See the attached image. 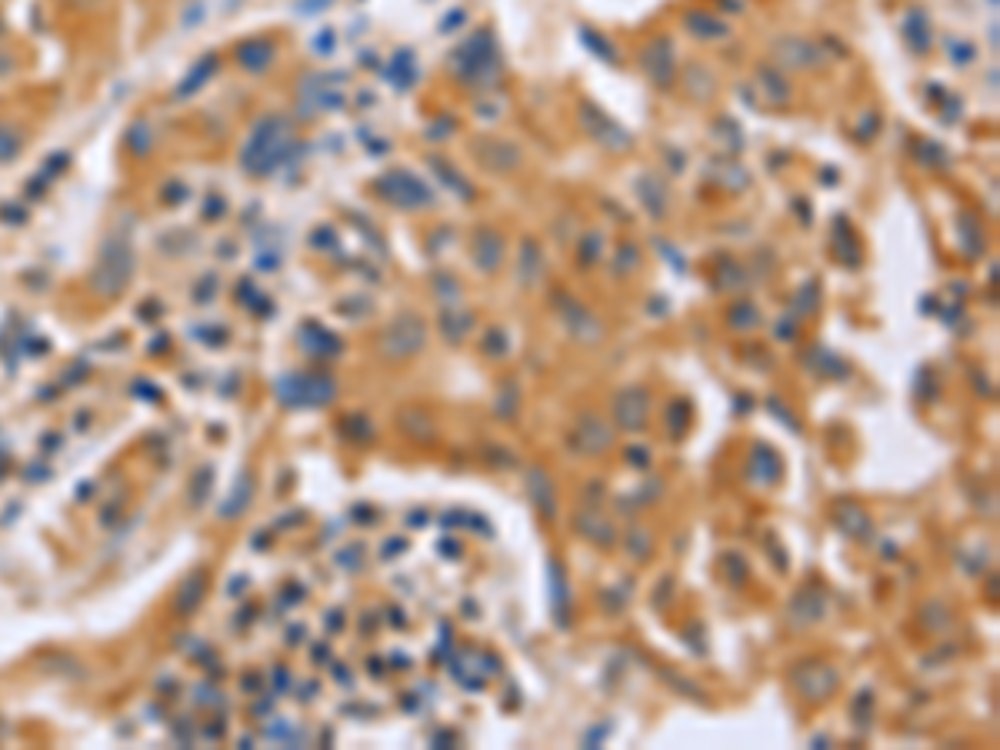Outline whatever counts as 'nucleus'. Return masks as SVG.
<instances>
[{
    "mask_svg": "<svg viewBox=\"0 0 1000 750\" xmlns=\"http://www.w3.org/2000/svg\"><path fill=\"white\" fill-rule=\"evenodd\" d=\"M397 550H407V540H390V544L384 547V557L397 554Z\"/></svg>",
    "mask_w": 1000,
    "mask_h": 750,
    "instance_id": "nucleus-52",
    "label": "nucleus"
},
{
    "mask_svg": "<svg viewBox=\"0 0 1000 750\" xmlns=\"http://www.w3.org/2000/svg\"><path fill=\"white\" fill-rule=\"evenodd\" d=\"M474 154L484 160V167L490 170H514L520 164V150L507 140H494V137H484L474 144Z\"/></svg>",
    "mask_w": 1000,
    "mask_h": 750,
    "instance_id": "nucleus-18",
    "label": "nucleus"
},
{
    "mask_svg": "<svg viewBox=\"0 0 1000 750\" xmlns=\"http://www.w3.org/2000/svg\"><path fill=\"white\" fill-rule=\"evenodd\" d=\"M627 464L630 467H650V450L647 447H627Z\"/></svg>",
    "mask_w": 1000,
    "mask_h": 750,
    "instance_id": "nucleus-46",
    "label": "nucleus"
},
{
    "mask_svg": "<svg viewBox=\"0 0 1000 750\" xmlns=\"http://www.w3.org/2000/svg\"><path fill=\"white\" fill-rule=\"evenodd\" d=\"M570 447L584 457H604L614 447V427L600 414H584L577 420V427L570 430Z\"/></svg>",
    "mask_w": 1000,
    "mask_h": 750,
    "instance_id": "nucleus-8",
    "label": "nucleus"
},
{
    "mask_svg": "<svg viewBox=\"0 0 1000 750\" xmlns=\"http://www.w3.org/2000/svg\"><path fill=\"white\" fill-rule=\"evenodd\" d=\"M437 550H440V554L460 557V544H454V540H450V537H444V540H440V544H437Z\"/></svg>",
    "mask_w": 1000,
    "mask_h": 750,
    "instance_id": "nucleus-51",
    "label": "nucleus"
},
{
    "mask_svg": "<svg viewBox=\"0 0 1000 750\" xmlns=\"http://www.w3.org/2000/svg\"><path fill=\"white\" fill-rule=\"evenodd\" d=\"M720 570H724L727 584H734V587H740V584H744V580L750 577V567H747V560L740 557V554H727L724 560H720Z\"/></svg>",
    "mask_w": 1000,
    "mask_h": 750,
    "instance_id": "nucleus-35",
    "label": "nucleus"
},
{
    "mask_svg": "<svg viewBox=\"0 0 1000 750\" xmlns=\"http://www.w3.org/2000/svg\"><path fill=\"white\" fill-rule=\"evenodd\" d=\"M624 547H627L630 560L644 564V560L654 557V534H650L647 527H630L627 537H624Z\"/></svg>",
    "mask_w": 1000,
    "mask_h": 750,
    "instance_id": "nucleus-28",
    "label": "nucleus"
},
{
    "mask_svg": "<svg viewBox=\"0 0 1000 750\" xmlns=\"http://www.w3.org/2000/svg\"><path fill=\"white\" fill-rule=\"evenodd\" d=\"M654 497H660V480H654V477H650L644 490L637 487L634 494L620 500V510H624V514H634L637 507H647V504H650V500H654Z\"/></svg>",
    "mask_w": 1000,
    "mask_h": 750,
    "instance_id": "nucleus-32",
    "label": "nucleus"
},
{
    "mask_svg": "<svg viewBox=\"0 0 1000 750\" xmlns=\"http://www.w3.org/2000/svg\"><path fill=\"white\" fill-rule=\"evenodd\" d=\"M454 734H450V730H437V734L434 737H430V744H434V747H447V744H454Z\"/></svg>",
    "mask_w": 1000,
    "mask_h": 750,
    "instance_id": "nucleus-50",
    "label": "nucleus"
},
{
    "mask_svg": "<svg viewBox=\"0 0 1000 750\" xmlns=\"http://www.w3.org/2000/svg\"><path fill=\"white\" fill-rule=\"evenodd\" d=\"M670 40L664 37H657V40H650V44L644 47V54H640V67H644V74L654 80L657 87H667L670 80H674V54H670Z\"/></svg>",
    "mask_w": 1000,
    "mask_h": 750,
    "instance_id": "nucleus-15",
    "label": "nucleus"
},
{
    "mask_svg": "<svg viewBox=\"0 0 1000 750\" xmlns=\"http://www.w3.org/2000/svg\"><path fill=\"white\" fill-rule=\"evenodd\" d=\"M597 254H600V237L594 234V237H590V247L584 244V250H580V260H584V264H590V260H597Z\"/></svg>",
    "mask_w": 1000,
    "mask_h": 750,
    "instance_id": "nucleus-49",
    "label": "nucleus"
},
{
    "mask_svg": "<svg viewBox=\"0 0 1000 750\" xmlns=\"http://www.w3.org/2000/svg\"><path fill=\"white\" fill-rule=\"evenodd\" d=\"M760 77H764V87L770 90V97H774L777 104H784V100H790V87H787L777 74H770V70L764 67V70H760Z\"/></svg>",
    "mask_w": 1000,
    "mask_h": 750,
    "instance_id": "nucleus-40",
    "label": "nucleus"
},
{
    "mask_svg": "<svg viewBox=\"0 0 1000 750\" xmlns=\"http://www.w3.org/2000/svg\"><path fill=\"white\" fill-rule=\"evenodd\" d=\"M350 424H354V427H350V434H354L357 440H370V437H374V427H370V420L354 417V420H350Z\"/></svg>",
    "mask_w": 1000,
    "mask_h": 750,
    "instance_id": "nucleus-48",
    "label": "nucleus"
},
{
    "mask_svg": "<svg viewBox=\"0 0 1000 750\" xmlns=\"http://www.w3.org/2000/svg\"><path fill=\"white\" fill-rule=\"evenodd\" d=\"M850 714H854V720L860 724V730H870V720H874V690H860V694L854 697V704H850Z\"/></svg>",
    "mask_w": 1000,
    "mask_h": 750,
    "instance_id": "nucleus-33",
    "label": "nucleus"
},
{
    "mask_svg": "<svg viewBox=\"0 0 1000 750\" xmlns=\"http://www.w3.org/2000/svg\"><path fill=\"white\" fill-rule=\"evenodd\" d=\"M667 680H670V684H674L677 690H684V697H704V690H700L697 684H690V680H684V677L667 674Z\"/></svg>",
    "mask_w": 1000,
    "mask_h": 750,
    "instance_id": "nucleus-47",
    "label": "nucleus"
},
{
    "mask_svg": "<svg viewBox=\"0 0 1000 750\" xmlns=\"http://www.w3.org/2000/svg\"><path fill=\"white\" fill-rule=\"evenodd\" d=\"M427 347V324L417 314H400L380 334V357L410 360Z\"/></svg>",
    "mask_w": 1000,
    "mask_h": 750,
    "instance_id": "nucleus-3",
    "label": "nucleus"
},
{
    "mask_svg": "<svg viewBox=\"0 0 1000 750\" xmlns=\"http://www.w3.org/2000/svg\"><path fill=\"white\" fill-rule=\"evenodd\" d=\"M450 67L457 70V77L470 87H494L500 77V54L494 44V34H474L467 44L457 47V54L450 57Z\"/></svg>",
    "mask_w": 1000,
    "mask_h": 750,
    "instance_id": "nucleus-2",
    "label": "nucleus"
},
{
    "mask_svg": "<svg viewBox=\"0 0 1000 750\" xmlns=\"http://www.w3.org/2000/svg\"><path fill=\"white\" fill-rule=\"evenodd\" d=\"M774 54L784 60V64H790V67H817V64H824L820 50L814 44H807V40H797V37L777 40Z\"/></svg>",
    "mask_w": 1000,
    "mask_h": 750,
    "instance_id": "nucleus-21",
    "label": "nucleus"
},
{
    "mask_svg": "<svg viewBox=\"0 0 1000 750\" xmlns=\"http://www.w3.org/2000/svg\"><path fill=\"white\" fill-rule=\"evenodd\" d=\"M497 400H500V404H497V414L500 417H514L517 414V387L514 384H510Z\"/></svg>",
    "mask_w": 1000,
    "mask_h": 750,
    "instance_id": "nucleus-43",
    "label": "nucleus"
},
{
    "mask_svg": "<svg viewBox=\"0 0 1000 750\" xmlns=\"http://www.w3.org/2000/svg\"><path fill=\"white\" fill-rule=\"evenodd\" d=\"M614 730V720H604V724H597V727H590L587 734H584V747H600L604 744V737Z\"/></svg>",
    "mask_w": 1000,
    "mask_h": 750,
    "instance_id": "nucleus-45",
    "label": "nucleus"
},
{
    "mask_svg": "<svg viewBox=\"0 0 1000 750\" xmlns=\"http://www.w3.org/2000/svg\"><path fill=\"white\" fill-rule=\"evenodd\" d=\"M727 317H730V327H737V330L757 327V310H754V304H737Z\"/></svg>",
    "mask_w": 1000,
    "mask_h": 750,
    "instance_id": "nucleus-39",
    "label": "nucleus"
},
{
    "mask_svg": "<svg viewBox=\"0 0 1000 750\" xmlns=\"http://www.w3.org/2000/svg\"><path fill=\"white\" fill-rule=\"evenodd\" d=\"M507 350H510V337L504 334V330L500 327L487 330L484 334V354L487 357H507Z\"/></svg>",
    "mask_w": 1000,
    "mask_h": 750,
    "instance_id": "nucleus-37",
    "label": "nucleus"
},
{
    "mask_svg": "<svg viewBox=\"0 0 1000 750\" xmlns=\"http://www.w3.org/2000/svg\"><path fill=\"white\" fill-rule=\"evenodd\" d=\"M780 474H784V464H780V454L770 444H754L747 457V480L754 487H774Z\"/></svg>",
    "mask_w": 1000,
    "mask_h": 750,
    "instance_id": "nucleus-14",
    "label": "nucleus"
},
{
    "mask_svg": "<svg viewBox=\"0 0 1000 750\" xmlns=\"http://www.w3.org/2000/svg\"><path fill=\"white\" fill-rule=\"evenodd\" d=\"M767 410L780 420V424H784V427L790 430V434H800V420H797L794 414H790V407H784V400H780V397H770V400H767Z\"/></svg>",
    "mask_w": 1000,
    "mask_h": 750,
    "instance_id": "nucleus-38",
    "label": "nucleus"
},
{
    "mask_svg": "<svg viewBox=\"0 0 1000 750\" xmlns=\"http://www.w3.org/2000/svg\"><path fill=\"white\" fill-rule=\"evenodd\" d=\"M740 410H750V397H737V414Z\"/></svg>",
    "mask_w": 1000,
    "mask_h": 750,
    "instance_id": "nucleus-53",
    "label": "nucleus"
},
{
    "mask_svg": "<svg viewBox=\"0 0 1000 750\" xmlns=\"http://www.w3.org/2000/svg\"><path fill=\"white\" fill-rule=\"evenodd\" d=\"M500 260H504V237H500L497 230H477V237H474V264H477V270L494 274V270L500 267Z\"/></svg>",
    "mask_w": 1000,
    "mask_h": 750,
    "instance_id": "nucleus-19",
    "label": "nucleus"
},
{
    "mask_svg": "<svg viewBox=\"0 0 1000 750\" xmlns=\"http://www.w3.org/2000/svg\"><path fill=\"white\" fill-rule=\"evenodd\" d=\"M484 460H487V464H494V467H517V457L510 454V450H504V447H490L487 454H484Z\"/></svg>",
    "mask_w": 1000,
    "mask_h": 750,
    "instance_id": "nucleus-44",
    "label": "nucleus"
},
{
    "mask_svg": "<svg viewBox=\"0 0 1000 750\" xmlns=\"http://www.w3.org/2000/svg\"><path fill=\"white\" fill-rule=\"evenodd\" d=\"M427 160H430V167H434V174L447 184V190H454V194H457V197H464V200H474V187H470L467 180L460 177L457 170L450 167L444 157H427Z\"/></svg>",
    "mask_w": 1000,
    "mask_h": 750,
    "instance_id": "nucleus-27",
    "label": "nucleus"
},
{
    "mask_svg": "<svg viewBox=\"0 0 1000 750\" xmlns=\"http://www.w3.org/2000/svg\"><path fill=\"white\" fill-rule=\"evenodd\" d=\"M527 494L534 500L537 514L554 524L557 520V487H554V477L547 474L544 467H530L527 470Z\"/></svg>",
    "mask_w": 1000,
    "mask_h": 750,
    "instance_id": "nucleus-16",
    "label": "nucleus"
},
{
    "mask_svg": "<svg viewBox=\"0 0 1000 750\" xmlns=\"http://www.w3.org/2000/svg\"><path fill=\"white\" fill-rule=\"evenodd\" d=\"M687 24H690V34H697V37H704V40H714V37H724L727 34V27L717 24V20L707 17V14H690Z\"/></svg>",
    "mask_w": 1000,
    "mask_h": 750,
    "instance_id": "nucleus-34",
    "label": "nucleus"
},
{
    "mask_svg": "<svg viewBox=\"0 0 1000 750\" xmlns=\"http://www.w3.org/2000/svg\"><path fill=\"white\" fill-rule=\"evenodd\" d=\"M377 194L384 197L387 204H394L400 210H417V207H427L430 200H434V194H430V187L424 184V180H417L414 174H407V170H390V174L380 177Z\"/></svg>",
    "mask_w": 1000,
    "mask_h": 750,
    "instance_id": "nucleus-7",
    "label": "nucleus"
},
{
    "mask_svg": "<svg viewBox=\"0 0 1000 750\" xmlns=\"http://www.w3.org/2000/svg\"><path fill=\"white\" fill-rule=\"evenodd\" d=\"M440 327H444V337H447V344H460V340L467 337V330L474 327V317L470 314H444V320H440Z\"/></svg>",
    "mask_w": 1000,
    "mask_h": 750,
    "instance_id": "nucleus-31",
    "label": "nucleus"
},
{
    "mask_svg": "<svg viewBox=\"0 0 1000 750\" xmlns=\"http://www.w3.org/2000/svg\"><path fill=\"white\" fill-rule=\"evenodd\" d=\"M237 60L247 70H264L270 60H274V47H270L267 40H247V44H240Z\"/></svg>",
    "mask_w": 1000,
    "mask_h": 750,
    "instance_id": "nucleus-26",
    "label": "nucleus"
},
{
    "mask_svg": "<svg viewBox=\"0 0 1000 750\" xmlns=\"http://www.w3.org/2000/svg\"><path fill=\"white\" fill-rule=\"evenodd\" d=\"M17 147H20L17 134L4 124V120H0V160H10V157H14V154H17Z\"/></svg>",
    "mask_w": 1000,
    "mask_h": 750,
    "instance_id": "nucleus-41",
    "label": "nucleus"
},
{
    "mask_svg": "<svg viewBox=\"0 0 1000 750\" xmlns=\"http://www.w3.org/2000/svg\"><path fill=\"white\" fill-rule=\"evenodd\" d=\"M547 584H550V610H554L557 627H570V587L557 557L547 560Z\"/></svg>",
    "mask_w": 1000,
    "mask_h": 750,
    "instance_id": "nucleus-17",
    "label": "nucleus"
},
{
    "mask_svg": "<svg viewBox=\"0 0 1000 750\" xmlns=\"http://www.w3.org/2000/svg\"><path fill=\"white\" fill-rule=\"evenodd\" d=\"M540 264H544V260H540L537 244H534V240H524V244H520V267H517L520 284L534 287L537 280H540V274H544V267H540Z\"/></svg>",
    "mask_w": 1000,
    "mask_h": 750,
    "instance_id": "nucleus-24",
    "label": "nucleus"
},
{
    "mask_svg": "<svg viewBox=\"0 0 1000 750\" xmlns=\"http://www.w3.org/2000/svg\"><path fill=\"white\" fill-rule=\"evenodd\" d=\"M690 420H694V410H690V400H684V397L670 400V404H667V414H664V424L670 427V434H674V437H684L687 430H690Z\"/></svg>",
    "mask_w": 1000,
    "mask_h": 750,
    "instance_id": "nucleus-29",
    "label": "nucleus"
},
{
    "mask_svg": "<svg viewBox=\"0 0 1000 750\" xmlns=\"http://www.w3.org/2000/svg\"><path fill=\"white\" fill-rule=\"evenodd\" d=\"M557 310H560V320H564V327L577 340H584V344H594V340H600V334H604V330H600V324H597V317L590 314L584 304H577L574 297L560 294L557 297Z\"/></svg>",
    "mask_w": 1000,
    "mask_h": 750,
    "instance_id": "nucleus-13",
    "label": "nucleus"
},
{
    "mask_svg": "<svg viewBox=\"0 0 1000 750\" xmlns=\"http://www.w3.org/2000/svg\"><path fill=\"white\" fill-rule=\"evenodd\" d=\"M580 37H584V44H590V47H594V50H597V57H604V60H617V50H614V47H610V44H607V40H604V37H597V34H590V30H584V34H580Z\"/></svg>",
    "mask_w": 1000,
    "mask_h": 750,
    "instance_id": "nucleus-42",
    "label": "nucleus"
},
{
    "mask_svg": "<svg viewBox=\"0 0 1000 750\" xmlns=\"http://www.w3.org/2000/svg\"><path fill=\"white\" fill-rule=\"evenodd\" d=\"M904 37L917 54H924V50L930 47V24H927L924 10H910V14L904 17Z\"/></svg>",
    "mask_w": 1000,
    "mask_h": 750,
    "instance_id": "nucleus-25",
    "label": "nucleus"
},
{
    "mask_svg": "<svg viewBox=\"0 0 1000 750\" xmlns=\"http://www.w3.org/2000/svg\"><path fill=\"white\" fill-rule=\"evenodd\" d=\"M627 600H630V587H627V584L620 587V590H614V587H604V590H600V604H604L607 614H620V610L627 607Z\"/></svg>",
    "mask_w": 1000,
    "mask_h": 750,
    "instance_id": "nucleus-36",
    "label": "nucleus"
},
{
    "mask_svg": "<svg viewBox=\"0 0 1000 750\" xmlns=\"http://www.w3.org/2000/svg\"><path fill=\"white\" fill-rule=\"evenodd\" d=\"M647 410L650 394L644 387H624L614 394V424L627 434H637V430L647 427Z\"/></svg>",
    "mask_w": 1000,
    "mask_h": 750,
    "instance_id": "nucleus-9",
    "label": "nucleus"
},
{
    "mask_svg": "<svg viewBox=\"0 0 1000 750\" xmlns=\"http://www.w3.org/2000/svg\"><path fill=\"white\" fill-rule=\"evenodd\" d=\"M580 120H584V127H587V134L600 140L607 150H627L630 147V134L620 124H614L604 110H597L594 104H584V110H580Z\"/></svg>",
    "mask_w": 1000,
    "mask_h": 750,
    "instance_id": "nucleus-11",
    "label": "nucleus"
},
{
    "mask_svg": "<svg viewBox=\"0 0 1000 750\" xmlns=\"http://www.w3.org/2000/svg\"><path fill=\"white\" fill-rule=\"evenodd\" d=\"M827 617V594L820 587H800L794 597H790V604H787V620L794 627H814L820 624V620Z\"/></svg>",
    "mask_w": 1000,
    "mask_h": 750,
    "instance_id": "nucleus-10",
    "label": "nucleus"
},
{
    "mask_svg": "<svg viewBox=\"0 0 1000 750\" xmlns=\"http://www.w3.org/2000/svg\"><path fill=\"white\" fill-rule=\"evenodd\" d=\"M130 274H134V254H130L124 237H107L104 250H100L97 270H94V287L100 294H120L127 287Z\"/></svg>",
    "mask_w": 1000,
    "mask_h": 750,
    "instance_id": "nucleus-4",
    "label": "nucleus"
},
{
    "mask_svg": "<svg viewBox=\"0 0 1000 750\" xmlns=\"http://www.w3.org/2000/svg\"><path fill=\"white\" fill-rule=\"evenodd\" d=\"M637 197L644 200V207L650 210V217L660 220L667 214V187L660 184L654 174H644L637 180Z\"/></svg>",
    "mask_w": 1000,
    "mask_h": 750,
    "instance_id": "nucleus-22",
    "label": "nucleus"
},
{
    "mask_svg": "<svg viewBox=\"0 0 1000 750\" xmlns=\"http://www.w3.org/2000/svg\"><path fill=\"white\" fill-rule=\"evenodd\" d=\"M290 147H294V124L284 114H267L250 130L247 144L240 150V167L250 177H267L284 164Z\"/></svg>",
    "mask_w": 1000,
    "mask_h": 750,
    "instance_id": "nucleus-1",
    "label": "nucleus"
},
{
    "mask_svg": "<svg viewBox=\"0 0 1000 750\" xmlns=\"http://www.w3.org/2000/svg\"><path fill=\"white\" fill-rule=\"evenodd\" d=\"M810 744H814V747H824V744H830V737H824V734H817L814 740H810Z\"/></svg>",
    "mask_w": 1000,
    "mask_h": 750,
    "instance_id": "nucleus-54",
    "label": "nucleus"
},
{
    "mask_svg": "<svg viewBox=\"0 0 1000 750\" xmlns=\"http://www.w3.org/2000/svg\"><path fill=\"white\" fill-rule=\"evenodd\" d=\"M960 244H964V254L967 257H977L980 250H984V230H980V224L970 214H960Z\"/></svg>",
    "mask_w": 1000,
    "mask_h": 750,
    "instance_id": "nucleus-30",
    "label": "nucleus"
},
{
    "mask_svg": "<svg viewBox=\"0 0 1000 750\" xmlns=\"http://www.w3.org/2000/svg\"><path fill=\"white\" fill-rule=\"evenodd\" d=\"M400 427H404V434L410 440H417V444H434L437 440V427H434V420H430L424 410H404L400 414Z\"/></svg>",
    "mask_w": 1000,
    "mask_h": 750,
    "instance_id": "nucleus-23",
    "label": "nucleus"
},
{
    "mask_svg": "<svg viewBox=\"0 0 1000 750\" xmlns=\"http://www.w3.org/2000/svg\"><path fill=\"white\" fill-rule=\"evenodd\" d=\"M794 687L807 704H827L840 687V670L830 660H804L794 667Z\"/></svg>",
    "mask_w": 1000,
    "mask_h": 750,
    "instance_id": "nucleus-6",
    "label": "nucleus"
},
{
    "mask_svg": "<svg viewBox=\"0 0 1000 750\" xmlns=\"http://www.w3.org/2000/svg\"><path fill=\"white\" fill-rule=\"evenodd\" d=\"M834 524L844 530L847 537H857V540H867L870 534H874V520H870L867 510L857 507V504H837L834 507Z\"/></svg>",
    "mask_w": 1000,
    "mask_h": 750,
    "instance_id": "nucleus-20",
    "label": "nucleus"
},
{
    "mask_svg": "<svg viewBox=\"0 0 1000 750\" xmlns=\"http://www.w3.org/2000/svg\"><path fill=\"white\" fill-rule=\"evenodd\" d=\"M277 394L287 407H320L337 397V384L327 374H287L280 377Z\"/></svg>",
    "mask_w": 1000,
    "mask_h": 750,
    "instance_id": "nucleus-5",
    "label": "nucleus"
},
{
    "mask_svg": "<svg viewBox=\"0 0 1000 750\" xmlns=\"http://www.w3.org/2000/svg\"><path fill=\"white\" fill-rule=\"evenodd\" d=\"M574 530L584 540H590L594 547L600 550H610L617 544V527L610 524V517L607 514H600L597 507H580L577 514H574Z\"/></svg>",
    "mask_w": 1000,
    "mask_h": 750,
    "instance_id": "nucleus-12",
    "label": "nucleus"
}]
</instances>
